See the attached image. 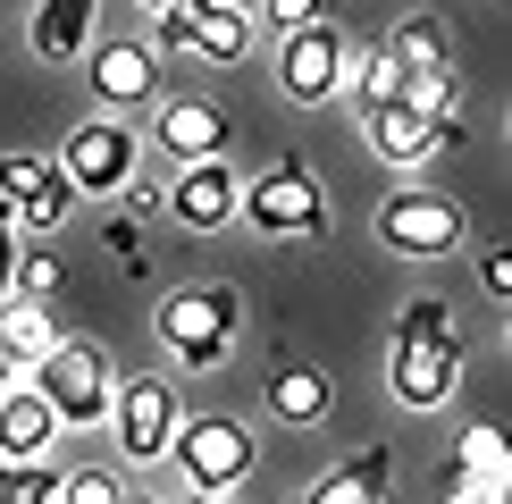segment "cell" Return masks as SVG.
I'll use <instances>...</instances> for the list:
<instances>
[{
	"label": "cell",
	"mask_w": 512,
	"mask_h": 504,
	"mask_svg": "<svg viewBox=\"0 0 512 504\" xmlns=\"http://www.w3.org/2000/svg\"><path fill=\"white\" fill-rule=\"evenodd\" d=\"M403 336H454V311L437 294H420V303H403Z\"/></svg>",
	"instance_id": "28"
},
{
	"label": "cell",
	"mask_w": 512,
	"mask_h": 504,
	"mask_svg": "<svg viewBox=\"0 0 512 504\" xmlns=\"http://www.w3.org/2000/svg\"><path fill=\"white\" fill-rule=\"evenodd\" d=\"M152 143H160V152H177V160H219L227 110H219V101H168L160 126H152Z\"/></svg>",
	"instance_id": "15"
},
{
	"label": "cell",
	"mask_w": 512,
	"mask_h": 504,
	"mask_svg": "<svg viewBox=\"0 0 512 504\" xmlns=\"http://www.w3.org/2000/svg\"><path fill=\"white\" fill-rule=\"evenodd\" d=\"M294 504H387V496H378L370 479H353V471H328V479H311Z\"/></svg>",
	"instance_id": "26"
},
{
	"label": "cell",
	"mask_w": 512,
	"mask_h": 504,
	"mask_svg": "<svg viewBox=\"0 0 512 504\" xmlns=\"http://www.w3.org/2000/svg\"><path fill=\"white\" fill-rule=\"evenodd\" d=\"M236 320H244L236 286H194V294H168L160 303V336L185 370H219L236 353Z\"/></svg>",
	"instance_id": "3"
},
{
	"label": "cell",
	"mask_w": 512,
	"mask_h": 504,
	"mask_svg": "<svg viewBox=\"0 0 512 504\" xmlns=\"http://www.w3.org/2000/svg\"><path fill=\"white\" fill-rule=\"evenodd\" d=\"M42 168H51L42 152H9V160H0V210H9V202H26L34 185H42Z\"/></svg>",
	"instance_id": "27"
},
{
	"label": "cell",
	"mask_w": 512,
	"mask_h": 504,
	"mask_svg": "<svg viewBox=\"0 0 512 504\" xmlns=\"http://www.w3.org/2000/svg\"><path fill=\"white\" fill-rule=\"evenodd\" d=\"M51 437H59V412L42 404L34 387H0V462H42L51 454Z\"/></svg>",
	"instance_id": "14"
},
{
	"label": "cell",
	"mask_w": 512,
	"mask_h": 504,
	"mask_svg": "<svg viewBox=\"0 0 512 504\" xmlns=\"http://www.w3.org/2000/svg\"><path fill=\"white\" fill-rule=\"evenodd\" d=\"M269 420H286V429H319L328 420V404H336V387H328V370H311V362H286L269 378Z\"/></svg>",
	"instance_id": "16"
},
{
	"label": "cell",
	"mask_w": 512,
	"mask_h": 504,
	"mask_svg": "<svg viewBox=\"0 0 512 504\" xmlns=\"http://www.w3.org/2000/svg\"><path fill=\"white\" fill-rule=\"evenodd\" d=\"M17 294V227H9V210H0V303Z\"/></svg>",
	"instance_id": "31"
},
{
	"label": "cell",
	"mask_w": 512,
	"mask_h": 504,
	"mask_svg": "<svg viewBox=\"0 0 512 504\" xmlns=\"http://www.w3.org/2000/svg\"><path fill=\"white\" fill-rule=\"evenodd\" d=\"M445 504H504V488H479V479L454 471V488H445Z\"/></svg>",
	"instance_id": "32"
},
{
	"label": "cell",
	"mask_w": 512,
	"mask_h": 504,
	"mask_svg": "<svg viewBox=\"0 0 512 504\" xmlns=\"http://www.w3.org/2000/svg\"><path fill=\"white\" fill-rule=\"evenodd\" d=\"M26 387H34L59 420H68V429H84V420H110V387H118V378H110V353H101V345H84V336H59V345L34 362Z\"/></svg>",
	"instance_id": "2"
},
{
	"label": "cell",
	"mask_w": 512,
	"mask_h": 504,
	"mask_svg": "<svg viewBox=\"0 0 512 504\" xmlns=\"http://www.w3.org/2000/svg\"><path fill=\"white\" fill-rule=\"evenodd\" d=\"M244 9H261V0H244Z\"/></svg>",
	"instance_id": "38"
},
{
	"label": "cell",
	"mask_w": 512,
	"mask_h": 504,
	"mask_svg": "<svg viewBox=\"0 0 512 504\" xmlns=\"http://www.w3.org/2000/svg\"><path fill=\"white\" fill-rule=\"evenodd\" d=\"M345 84H353L361 118H370V110H395V101H403V84H412V76H403L387 51H370V59H353V68H345Z\"/></svg>",
	"instance_id": "21"
},
{
	"label": "cell",
	"mask_w": 512,
	"mask_h": 504,
	"mask_svg": "<svg viewBox=\"0 0 512 504\" xmlns=\"http://www.w3.org/2000/svg\"><path fill=\"white\" fill-rule=\"evenodd\" d=\"M345 68H353V51H345V34H336L328 17H319V26H294L286 51H277V76H286L294 101H336L345 93Z\"/></svg>",
	"instance_id": "10"
},
{
	"label": "cell",
	"mask_w": 512,
	"mask_h": 504,
	"mask_svg": "<svg viewBox=\"0 0 512 504\" xmlns=\"http://www.w3.org/2000/svg\"><path fill=\"white\" fill-rule=\"evenodd\" d=\"M403 101H412V110L429 118V126H445V135H454V118H462V84H454V68L412 76V84H403Z\"/></svg>",
	"instance_id": "23"
},
{
	"label": "cell",
	"mask_w": 512,
	"mask_h": 504,
	"mask_svg": "<svg viewBox=\"0 0 512 504\" xmlns=\"http://www.w3.org/2000/svg\"><path fill=\"white\" fill-rule=\"evenodd\" d=\"M387 59H395L403 76H429V68H454V42H445V17H429V9H420V17H403V26L387 34Z\"/></svg>",
	"instance_id": "19"
},
{
	"label": "cell",
	"mask_w": 512,
	"mask_h": 504,
	"mask_svg": "<svg viewBox=\"0 0 512 504\" xmlns=\"http://www.w3.org/2000/svg\"><path fill=\"white\" fill-rule=\"evenodd\" d=\"M236 168L227 160H185L177 168V185H168V219L177 227H194V236H210V227H227L236 219Z\"/></svg>",
	"instance_id": "11"
},
{
	"label": "cell",
	"mask_w": 512,
	"mask_h": 504,
	"mask_svg": "<svg viewBox=\"0 0 512 504\" xmlns=\"http://www.w3.org/2000/svg\"><path fill=\"white\" fill-rule=\"evenodd\" d=\"M387 387H395V404H412V412L454 404V387H462V345H454V336H395Z\"/></svg>",
	"instance_id": "8"
},
{
	"label": "cell",
	"mask_w": 512,
	"mask_h": 504,
	"mask_svg": "<svg viewBox=\"0 0 512 504\" xmlns=\"http://www.w3.org/2000/svg\"><path fill=\"white\" fill-rule=\"evenodd\" d=\"M361 126H370V152L387 160V168H429V160L445 152V126H429L412 101H395V110H370Z\"/></svg>",
	"instance_id": "12"
},
{
	"label": "cell",
	"mask_w": 512,
	"mask_h": 504,
	"mask_svg": "<svg viewBox=\"0 0 512 504\" xmlns=\"http://www.w3.org/2000/svg\"><path fill=\"white\" fill-rule=\"evenodd\" d=\"M9 378H17V362H9V353H0V387H9Z\"/></svg>",
	"instance_id": "35"
},
{
	"label": "cell",
	"mask_w": 512,
	"mask_h": 504,
	"mask_svg": "<svg viewBox=\"0 0 512 504\" xmlns=\"http://www.w3.org/2000/svg\"><path fill=\"white\" fill-rule=\"evenodd\" d=\"M236 210L261 227V236H319V227H328V194H319V177L303 160H269L236 194Z\"/></svg>",
	"instance_id": "5"
},
{
	"label": "cell",
	"mask_w": 512,
	"mask_h": 504,
	"mask_svg": "<svg viewBox=\"0 0 512 504\" xmlns=\"http://www.w3.org/2000/svg\"><path fill=\"white\" fill-rule=\"evenodd\" d=\"M185 504H227V496H185Z\"/></svg>",
	"instance_id": "36"
},
{
	"label": "cell",
	"mask_w": 512,
	"mask_h": 504,
	"mask_svg": "<svg viewBox=\"0 0 512 504\" xmlns=\"http://www.w3.org/2000/svg\"><path fill=\"white\" fill-rule=\"evenodd\" d=\"M68 210H76V185L59 177V160H51L26 202H9V227H34V236H51V227H68Z\"/></svg>",
	"instance_id": "20"
},
{
	"label": "cell",
	"mask_w": 512,
	"mask_h": 504,
	"mask_svg": "<svg viewBox=\"0 0 512 504\" xmlns=\"http://www.w3.org/2000/svg\"><path fill=\"white\" fill-rule=\"evenodd\" d=\"M59 177H68L76 194H126V185H135V126L84 118L68 135V152H59Z\"/></svg>",
	"instance_id": "7"
},
{
	"label": "cell",
	"mask_w": 512,
	"mask_h": 504,
	"mask_svg": "<svg viewBox=\"0 0 512 504\" xmlns=\"http://www.w3.org/2000/svg\"><path fill=\"white\" fill-rule=\"evenodd\" d=\"M51 345H59V320H51V303H34V294H9V303H0V353H9L17 370H34Z\"/></svg>",
	"instance_id": "17"
},
{
	"label": "cell",
	"mask_w": 512,
	"mask_h": 504,
	"mask_svg": "<svg viewBox=\"0 0 512 504\" xmlns=\"http://www.w3.org/2000/svg\"><path fill=\"white\" fill-rule=\"evenodd\" d=\"M160 17V51H194V59H244L252 51V9L244 0H177V9H152Z\"/></svg>",
	"instance_id": "6"
},
{
	"label": "cell",
	"mask_w": 512,
	"mask_h": 504,
	"mask_svg": "<svg viewBox=\"0 0 512 504\" xmlns=\"http://www.w3.org/2000/svg\"><path fill=\"white\" fill-rule=\"evenodd\" d=\"M126 504H143V496H126Z\"/></svg>",
	"instance_id": "39"
},
{
	"label": "cell",
	"mask_w": 512,
	"mask_h": 504,
	"mask_svg": "<svg viewBox=\"0 0 512 504\" xmlns=\"http://www.w3.org/2000/svg\"><path fill=\"white\" fill-rule=\"evenodd\" d=\"M353 479H370V488H378V479H387V446H361L353 454Z\"/></svg>",
	"instance_id": "33"
},
{
	"label": "cell",
	"mask_w": 512,
	"mask_h": 504,
	"mask_svg": "<svg viewBox=\"0 0 512 504\" xmlns=\"http://www.w3.org/2000/svg\"><path fill=\"white\" fill-rule=\"evenodd\" d=\"M0 504H59V471H42V462H0Z\"/></svg>",
	"instance_id": "24"
},
{
	"label": "cell",
	"mask_w": 512,
	"mask_h": 504,
	"mask_svg": "<svg viewBox=\"0 0 512 504\" xmlns=\"http://www.w3.org/2000/svg\"><path fill=\"white\" fill-rule=\"evenodd\" d=\"M93 9H101V0H34V51L42 59H76L84 51V42H93Z\"/></svg>",
	"instance_id": "18"
},
{
	"label": "cell",
	"mask_w": 512,
	"mask_h": 504,
	"mask_svg": "<svg viewBox=\"0 0 512 504\" xmlns=\"http://www.w3.org/2000/svg\"><path fill=\"white\" fill-rule=\"evenodd\" d=\"M454 462H462V479H479V488H504L512 479V446H504V429H471L454 446Z\"/></svg>",
	"instance_id": "22"
},
{
	"label": "cell",
	"mask_w": 512,
	"mask_h": 504,
	"mask_svg": "<svg viewBox=\"0 0 512 504\" xmlns=\"http://www.w3.org/2000/svg\"><path fill=\"white\" fill-rule=\"evenodd\" d=\"M487 294H512V252H487Z\"/></svg>",
	"instance_id": "34"
},
{
	"label": "cell",
	"mask_w": 512,
	"mask_h": 504,
	"mask_svg": "<svg viewBox=\"0 0 512 504\" xmlns=\"http://www.w3.org/2000/svg\"><path fill=\"white\" fill-rule=\"evenodd\" d=\"M59 504H126V479L118 471H59Z\"/></svg>",
	"instance_id": "25"
},
{
	"label": "cell",
	"mask_w": 512,
	"mask_h": 504,
	"mask_svg": "<svg viewBox=\"0 0 512 504\" xmlns=\"http://www.w3.org/2000/svg\"><path fill=\"white\" fill-rule=\"evenodd\" d=\"M168 462L185 471V488L194 496H236L252 479V429L227 412H177V429H168Z\"/></svg>",
	"instance_id": "1"
},
{
	"label": "cell",
	"mask_w": 512,
	"mask_h": 504,
	"mask_svg": "<svg viewBox=\"0 0 512 504\" xmlns=\"http://www.w3.org/2000/svg\"><path fill=\"white\" fill-rule=\"evenodd\" d=\"M143 9H177V0H143Z\"/></svg>",
	"instance_id": "37"
},
{
	"label": "cell",
	"mask_w": 512,
	"mask_h": 504,
	"mask_svg": "<svg viewBox=\"0 0 512 504\" xmlns=\"http://www.w3.org/2000/svg\"><path fill=\"white\" fill-rule=\"evenodd\" d=\"M319 17H328V0H269V26H319Z\"/></svg>",
	"instance_id": "29"
},
{
	"label": "cell",
	"mask_w": 512,
	"mask_h": 504,
	"mask_svg": "<svg viewBox=\"0 0 512 504\" xmlns=\"http://www.w3.org/2000/svg\"><path fill=\"white\" fill-rule=\"evenodd\" d=\"M177 395L168 378H118L110 387V429H118V454L126 462H160L168 454V429H177Z\"/></svg>",
	"instance_id": "9"
},
{
	"label": "cell",
	"mask_w": 512,
	"mask_h": 504,
	"mask_svg": "<svg viewBox=\"0 0 512 504\" xmlns=\"http://www.w3.org/2000/svg\"><path fill=\"white\" fill-rule=\"evenodd\" d=\"M101 244H110L118 261H135V278H143V236H135V219H110V227H101Z\"/></svg>",
	"instance_id": "30"
},
{
	"label": "cell",
	"mask_w": 512,
	"mask_h": 504,
	"mask_svg": "<svg viewBox=\"0 0 512 504\" xmlns=\"http://www.w3.org/2000/svg\"><path fill=\"white\" fill-rule=\"evenodd\" d=\"M152 84H160V51H152V42H101V51H93V93L110 101V110L152 101Z\"/></svg>",
	"instance_id": "13"
},
{
	"label": "cell",
	"mask_w": 512,
	"mask_h": 504,
	"mask_svg": "<svg viewBox=\"0 0 512 504\" xmlns=\"http://www.w3.org/2000/svg\"><path fill=\"white\" fill-rule=\"evenodd\" d=\"M462 236H471V219L437 185H403V194L378 202V244L412 252V261H445V252H462Z\"/></svg>",
	"instance_id": "4"
}]
</instances>
